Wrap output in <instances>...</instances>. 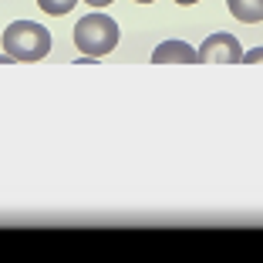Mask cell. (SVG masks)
Returning a JSON list of instances; mask_svg holds the SVG:
<instances>
[{
	"label": "cell",
	"mask_w": 263,
	"mask_h": 263,
	"mask_svg": "<svg viewBox=\"0 0 263 263\" xmlns=\"http://www.w3.org/2000/svg\"><path fill=\"white\" fill-rule=\"evenodd\" d=\"M176 4H182V7H193V4H199V0H176Z\"/></svg>",
	"instance_id": "cell-9"
},
{
	"label": "cell",
	"mask_w": 263,
	"mask_h": 263,
	"mask_svg": "<svg viewBox=\"0 0 263 263\" xmlns=\"http://www.w3.org/2000/svg\"><path fill=\"white\" fill-rule=\"evenodd\" d=\"M118 44V24L108 14H85L74 24V47L85 58L111 54Z\"/></svg>",
	"instance_id": "cell-2"
},
{
	"label": "cell",
	"mask_w": 263,
	"mask_h": 263,
	"mask_svg": "<svg viewBox=\"0 0 263 263\" xmlns=\"http://www.w3.org/2000/svg\"><path fill=\"white\" fill-rule=\"evenodd\" d=\"M88 7H108V4H115V0H85Z\"/></svg>",
	"instance_id": "cell-8"
},
{
	"label": "cell",
	"mask_w": 263,
	"mask_h": 263,
	"mask_svg": "<svg viewBox=\"0 0 263 263\" xmlns=\"http://www.w3.org/2000/svg\"><path fill=\"white\" fill-rule=\"evenodd\" d=\"M4 51L14 61H41L51 51V34L47 27H41L37 21H14L4 31Z\"/></svg>",
	"instance_id": "cell-1"
},
{
	"label": "cell",
	"mask_w": 263,
	"mask_h": 263,
	"mask_svg": "<svg viewBox=\"0 0 263 263\" xmlns=\"http://www.w3.org/2000/svg\"><path fill=\"white\" fill-rule=\"evenodd\" d=\"M226 7L243 24H260L263 21V0H226Z\"/></svg>",
	"instance_id": "cell-5"
},
{
	"label": "cell",
	"mask_w": 263,
	"mask_h": 263,
	"mask_svg": "<svg viewBox=\"0 0 263 263\" xmlns=\"http://www.w3.org/2000/svg\"><path fill=\"white\" fill-rule=\"evenodd\" d=\"M78 0H37V7L44 10V14H54V17H64L74 10Z\"/></svg>",
	"instance_id": "cell-6"
},
{
	"label": "cell",
	"mask_w": 263,
	"mask_h": 263,
	"mask_svg": "<svg viewBox=\"0 0 263 263\" xmlns=\"http://www.w3.org/2000/svg\"><path fill=\"white\" fill-rule=\"evenodd\" d=\"M155 64H196L199 61V51L189 47L186 41H162V44L152 51Z\"/></svg>",
	"instance_id": "cell-4"
},
{
	"label": "cell",
	"mask_w": 263,
	"mask_h": 263,
	"mask_svg": "<svg viewBox=\"0 0 263 263\" xmlns=\"http://www.w3.org/2000/svg\"><path fill=\"white\" fill-rule=\"evenodd\" d=\"M243 61H247V64H260V61H263V47H253V51H247V54H243Z\"/></svg>",
	"instance_id": "cell-7"
},
{
	"label": "cell",
	"mask_w": 263,
	"mask_h": 263,
	"mask_svg": "<svg viewBox=\"0 0 263 263\" xmlns=\"http://www.w3.org/2000/svg\"><path fill=\"white\" fill-rule=\"evenodd\" d=\"M199 61L202 64H240L243 61V47H240V37H233V34H213L206 37L199 47Z\"/></svg>",
	"instance_id": "cell-3"
},
{
	"label": "cell",
	"mask_w": 263,
	"mask_h": 263,
	"mask_svg": "<svg viewBox=\"0 0 263 263\" xmlns=\"http://www.w3.org/2000/svg\"><path fill=\"white\" fill-rule=\"evenodd\" d=\"M135 4H155V0H135Z\"/></svg>",
	"instance_id": "cell-10"
}]
</instances>
